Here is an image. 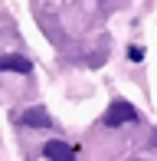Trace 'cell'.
Here are the masks:
<instances>
[{
	"mask_svg": "<svg viewBox=\"0 0 157 161\" xmlns=\"http://www.w3.org/2000/svg\"><path fill=\"white\" fill-rule=\"evenodd\" d=\"M0 69H3V72H20V76H30V72H33V63L26 59V56H17V53H10V56H3Z\"/></svg>",
	"mask_w": 157,
	"mask_h": 161,
	"instance_id": "3957f363",
	"label": "cell"
},
{
	"mask_svg": "<svg viewBox=\"0 0 157 161\" xmlns=\"http://www.w3.org/2000/svg\"><path fill=\"white\" fill-rule=\"evenodd\" d=\"M151 145H154V148H157V128H154V135H151Z\"/></svg>",
	"mask_w": 157,
	"mask_h": 161,
	"instance_id": "8992f818",
	"label": "cell"
},
{
	"mask_svg": "<svg viewBox=\"0 0 157 161\" xmlns=\"http://www.w3.org/2000/svg\"><path fill=\"white\" fill-rule=\"evenodd\" d=\"M43 155H46V161H75V148L66 142H46V148H43Z\"/></svg>",
	"mask_w": 157,
	"mask_h": 161,
	"instance_id": "7a4b0ae2",
	"label": "cell"
},
{
	"mask_svg": "<svg viewBox=\"0 0 157 161\" xmlns=\"http://www.w3.org/2000/svg\"><path fill=\"white\" fill-rule=\"evenodd\" d=\"M128 56H131L134 63H141V59H144V49H141V46H131V49H128Z\"/></svg>",
	"mask_w": 157,
	"mask_h": 161,
	"instance_id": "5b68a950",
	"label": "cell"
},
{
	"mask_svg": "<svg viewBox=\"0 0 157 161\" xmlns=\"http://www.w3.org/2000/svg\"><path fill=\"white\" fill-rule=\"evenodd\" d=\"M134 122H138V112H134V105H131V102H124V99H115V102H111V108L105 112V125H108V128L134 125Z\"/></svg>",
	"mask_w": 157,
	"mask_h": 161,
	"instance_id": "6da1fadb",
	"label": "cell"
},
{
	"mask_svg": "<svg viewBox=\"0 0 157 161\" xmlns=\"http://www.w3.org/2000/svg\"><path fill=\"white\" fill-rule=\"evenodd\" d=\"M20 122L30 128H53V119L46 115V108H26L23 115H20Z\"/></svg>",
	"mask_w": 157,
	"mask_h": 161,
	"instance_id": "277c9868",
	"label": "cell"
}]
</instances>
